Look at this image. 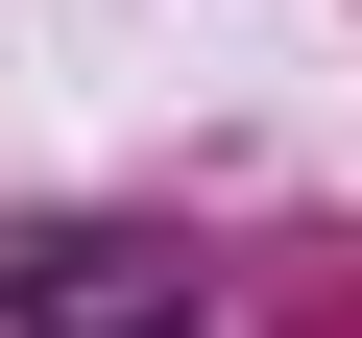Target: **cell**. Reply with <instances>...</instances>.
I'll return each instance as SVG.
<instances>
[{"mask_svg":"<svg viewBox=\"0 0 362 338\" xmlns=\"http://www.w3.org/2000/svg\"><path fill=\"white\" fill-rule=\"evenodd\" d=\"M0 338H194V290L121 218H49V242H0Z\"/></svg>","mask_w":362,"mask_h":338,"instance_id":"1","label":"cell"}]
</instances>
